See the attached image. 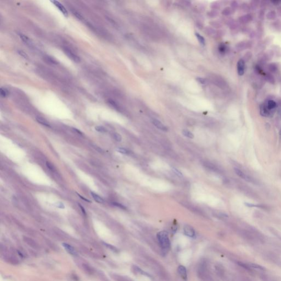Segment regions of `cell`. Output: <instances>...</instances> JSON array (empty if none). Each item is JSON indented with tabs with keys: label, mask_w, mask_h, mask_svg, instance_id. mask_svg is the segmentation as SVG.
Returning <instances> with one entry per match:
<instances>
[{
	"label": "cell",
	"mask_w": 281,
	"mask_h": 281,
	"mask_svg": "<svg viewBox=\"0 0 281 281\" xmlns=\"http://www.w3.org/2000/svg\"><path fill=\"white\" fill-rule=\"evenodd\" d=\"M260 114L265 117H268L270 116L272 114V111L269 110L266 106L265 105L264 103L261 105L260 108Z\"/></svg>",
	"instance_id": "obj_15"
},
{
	"label": "cell",
	"mask_w": 281,
	"mask_h": 281,
	"mask_svg": "<svg viewBox=\"0 0 281 281\" xmlns=\"http://www.w3.org/2000/svg\"><path fill=\"white\" fill-rule=\"evenodd\" d=\"M172 170L176 175L177 176L180 177H182L183 176L182 172L181 171H179L176 168H175L174 167H172Z\"/></svg>",
	"instance_id": "obj_35"
},
{
	"label": "cell",
	"mask_w": 281,
	"mask_h": 281,
	"mask_svg": "<svg viewBox=\"0 0 281 281\" xmlns=\"http://www.w3.org/2000/svg\"><path fill=\"white\" fill-rule=\"evenodd\" d=\"M73 14H74V15L76 16V17H77L78 19H83V16H81V15L80 13H79L78 12H77L73 11Z\"/></svg>",
	"instance_id": "obj_47"
},
{
	"label": "cell",
	"mask_w": 281,
	"mask_h": 281,
	"mask_svg": "<svg viewBox=\"0 0 281 281\" xmlns=\"http://www.w3.org/2000/svg\"><path fill=\"white\" fill-rule=\"evenodd\" d=\"M182 134L186 137L189 138H193L194 137L193 133H192L186 129H184L182 130Z\"/></svg>",
	"instance_id": "obj_28"
},
{
	"label": "cell",
	"mask_w": 281,
	"mask_h": 281,
	"mask_svg": "<svg viewBox=\"0 0 281 281\" xmlns=\"http://www.w3.org/2000/svg\"><path fill=\"white\" fill-rule=\"evenodd\" d=\"M83 270L89 275H92L94 272V268L87 264H83Z\"/></svg>",
	"instance_id": "obj_22"
},
{
	"label": "cell",
	"mask_w": 281,
	"mask_h": 281,
	"mask_svg": "<svg viewBox=\"0 0 281 281\" xmlns=\"http://www.w3.org/2000/svg\"><path fill=\"white\" fill-rule=\"evenodd\" d=\"M113 204L114 205L116 206H117V207H119V208H121V209H126V207H125V206H124L123 205L120 204V203H116V202H114V203H113Z\"/></svg>",
	"instance_id": "obj_42"
},
{
	"label": "cell",
	"mask_w": 281,
	"mask_h": 281,
	"mask_svg": "<svg viewBox=\"0 0 281 281\" xmlns=\"http://www.w3.org/2000/svg\"><path fill=\"white\" fill-rule=\"evenodd\" d=\"M113 138L116 139V141L118 142H120L122 139V137H121V135L118 133H113Z\"/></svg>",
	"instance_id": "obj_39"
},
{
	"label": "cell",
	"mask_w": 281,
	"mask_h": 281,
	"mask_svg": "<svg viewBox=\"0 0 281 281\" xmlns=\"http://www.w3.org/2000/svg\"><path fill=\"white\" fill-rule=\"evenodd\" d=\"M19 36H20L21 39L24 42H25V44H29L30 43V39H29L28 37H27V36H25V35H24L23 34H19Z\"/></svg>",
	"instance_id": "obj_31"
},
{
	"label": "cell",
	"mask_w": 281,
	"mask_h": 281,
	"mask_svg": "<svg viewBox=\"0 0 281 281\" xmlns=\"http://www.w3.org/2000/svg\"><path fill=\"white\" fill-rule=\"evenodd\" d=\"M111 277L116 281H133L129 278L116 273H111Z\"/></svg>",
	"instance_id": "obj_14"
},
{
	"label": "cell",
	"mask_w": 281,
	"mask_h": 281,
	"mask_svg": "<svg viewBox=\"0 0 281 281\" xmlns=\"http://www.w3.org/2000/svg\"><path fill=\"white\" fill-rule=\"evenodd\" d=\"M234 170H235V172H236V174H237V175L239 177H241V178H242L243 180H244V181H245L247 182L252 183H253V184H257L258 183V182H256L255 179H254L253 177L250 176V175H249L245 172L241 170V169H239L237 168H234Z\"/></svg>",
	"instance_id": "obj_3"
},
{
	"label": "cell",
	"mask_w": 281,
	"mask_h": 281,
	"mask_svg": "<svg viewBox=\"0 0 281 281\" xmlns=\"http://www.w3.org/2000/svg\"><path fill=\"white\" fill-rule=\"evenodd\" d=\"M177 272L179 274V275L181 276L182 280L185 281H187V270L185 266L180 265L178 267L177 269Z\"/></svg>",
	"instance_id": "obj_8"
},
{
	"label": "cell",
	"mask_w": 281,
	"mask_h": 281,
	"mask_svg": "<svg viewBox=\"0 0 281 281\" xmlns=\"http://www.w3.org/2000/svg\"><path fill=\"white\" fill-rule=\"evenodd\" d=\"M226 47L224 44H221L220 46L219 47V50L221 52H225L226 51Z\"/></svg>",
	"instance_id": "obj_46"
},
{
	"label": "cell",
	"mask_w": 281,
	"mask_h": 281,
	"mask_svg": "<svg viewBox=\"0 0 281 281\" xmlns=\"http://www.w3.org/2000/svg\"><path fill=\"white\" fill-rule=\"evenodd\" d=\"M55 205L57 208H61V209H64L65 208L63 203H62L61 202H57V203H55Z\"/></svg>",
	"instance_id": "obj_44"
},
{
	"label": "cell",
	"mask_w": 281,
	"mask_h": 281,
	"mask_svg": "<svg viewBox=\"0 0 281 281\" xmlns=\"http://www.w3.org/2000/svg\"><path fill=\"white\" fill-rule=\"evenodd\" d=\"M265 259H267L269 261L281 267V260L276 254L271 252H267L264 254Z\"/></svg>",
	"instance_id": "obj_4"
},
{
	"label": "cell",
	"mask_w": 281,
	"mask_h": 281,
	"mask_svg": "<svg viewBox=\"0 0 281 281\" xmlns=\"http://www.w3.org/2000/svg\"><path fill=\"white\" fill-rule=\"evenodd\" d=\"M159 245L163 253H167L171 248V243L168 233L165 231H161L157 234Z\"/></svg>",
	"instance_id": "obj_1"
},
{
	"label": "cell",
	"mask_w": 281,
	"mask_h": 281,
	"mask_svg": "<svg viewBox=\"0 0 281 281\" xmlns=\"http://www.w3.org/2000/svg\"><path fill=\"white\" fill-rule=\"evenodd\" d=\"M250 44L248 43V42H246V41H242V42H239V44H238L236 46V48H237V50H238L239 51H243V50H245L247 49V48H249L250 46Z\"/></svg>",
	"instance_id": "obj_20"
},
{
	"label": "cell",
	"mask_w": 281,
	"mask_h": 281,
	"mask_svg": "<svg viewBox=\"0 0 281 281\" xmlns=\"http://www.w3.org/2000/svg\"><path fill=\"white\" fill-rule=\"evenodd\" d=\"M5 260L7 261L8 263H11L12 264H18L19 263L18 259L15 256L10 254L6 255L5 256Z\"/></svg>",
	"instance_id": "obj_21"
},
{
	"label": "cell",
	"mask_w": 281,
	"mask_h": 281,
	"mask_svg": "<svg viewBox=\"0 0 281 281\" xmlns=\"http://www.w3.org/2000/svg\"><path fill=\"white\" fill-rule=\"evenodd\" d=\"M183 231L186 236L191 238H194L196 236V232L193 227L189 225H186L183 228Z\"/></svg>",
	"instance_id": "obj_9"
},
{
	"label": "cell",
	"mask_w": 281,
	"mask_h": 281,
	"mask_svg": "<svg viewBox=\"0 0 281 281\" xmlns=\"http://www.w3.org/2000/svg\"><path fill=\"white\" fill-rule=\"evenodd\" d=\"M280 134H281V130H280Z\"/></svg>",
	"instance_id": "obj_55"
},
{
	"label": "cell",
	"mask_w": 281,
	"mask_h": 281,
	"mask_svg": "<svg viewBox=\"0 0 281 281\" xmlns=\"http://www.w3.org/2000/svg\"><path fill=\"white\" fill-rule=\"evenodd\" d=\"M51 2L52 3H53V4L59 9V10L63 13V14L65 17H68V11L66 10V8L64 7L63 5H62L59 2L57 1H52Z\"/></svg>",
	"instance_id": "obj_12"
},
{
	"label": "cell",
	"mask_w": 281,
	"mask_h": 281,
	"mask_svg": "<svg viewBox=\"0 0 281 281\" xmlns=\"http://www.w3.org/2000/svg\"><path fill=\"white\" fill-rule=\"evenodd\" d=\"M36 120L37 121L39 122L40 124L44 125V126H46L47 127H50V124H49V122L48 121H47L46 119H44V118H41V117H37L36 118Z\"/></svg>",
	"instance_id": "obj_25"
},
{
	"label": "cell",
	"mask_w": 281,
	"mask_h": 281,
	"mask_svg": "<svg viewBox=\"0 0 281 281\" xmlns=\"http://www.w3.org/2000/svg\"><path fill=\"white\" fill-rule=\"evenodd\" d=\"M152 122L155 126L157 127L158 129H159L160 130H162L163 131H168V127L166 126L165 125H164L159 120H158L157 119H152Z\"/></svg>",
	"instance_id": "obj_10"
},
{
	"label": "cell",
	"mask_w": 281,
	"mask_h": 281,
	"mask_svg": "<svg viewBox=\"0 0 281 281\" xmlns=\"http://www.w3.org/2000/svg\"><path fill=\"white\" fill-rule=\"evenodd\" d=\"M268 69L270 72H275L277 70V66L275 63H271L268 66Z\"/></svg>",
	"instance_id": "obj_33"
},
{
	"label": "cell",
	"mask_w": 281,
	"mask_h": 281,
	"mask_svg": "<svg viewBox=\"0 0 281 281\" xmlns=\"http://www.w3.org/2000/svg\"><path fill=\"white\" fill-rule=\"evenodd\" d=\"M94 148L95 149H96V150H97V151H98L99 152H102V150L101 149V148H100L99 147H97V146H94Z\"/></svg>",
	"instance_id": "obj_54"
},
{
	"label": "cell",
	"mask_w": 281,
	"mask_h": 281,
	"mask_svg": "<svg viewBox=\"0 0 281 281\" xmlns=\"http://www.w3.org/2000/svg\"><path fill=\"white\" fill-rule=\"evenodd\" d=\"M63 50L64 53L69 57V58H70L73 62L75 63H79L81 61L80 57L76 54H75L74 52H72V51L69 50V49L66 47H63Z\"/></svg>",
	"instance_id": "obj_5"
},
{
	"label": "cell",
	"mask_w": 281,
	"mask_h": 281,
	"mask_svg": "<svg viewBox=\"0 0 281 281\" xmlns=\"http://www.w3.org/2000/svg\"><path fill=\"white\" fill-rule=\"evenodd\" d=\"M237 264L238 265H239L240 267H241L243 269H244V270H246L247 271H248L249 272L251 273H255L253 269H252L250 266L248 264H247V263H244L243 262H241V261H237Z\"/></svg>",
	"instance_id": "obj_18"
},
{
	"label": "cell",
	"mask_w": 281,
	"mask_h": 281,
	"mask_svg": "<svg viewBox=\"0 0 281 281\" xmlns=\"http://www.w3.org/2000/svg\"><path fill=\"white\" fill-rule=\"evenodd\" d=\"M46 165H47V166L48 167V168H49L50 170H52V171H54V170H55V168H54L53 166L52 165V164L50 163V162L47 161V162H46Z\"/></svg>",
	"instance_id": "obj_45"
},
{
	"label": "cell",
	"mask_w": 281,
	"mask_h": 281,
	"mask_svg": "<svg viewBox=\"0 0 281 281\" xmlns=\"http://www.w3.org/2000/svg\"><path fill=\"white\" fill-rule=\"evenodd\" d=\"M271 232H272V233H273V234L275 236H276V237H277L278 239H280V240L281 241V236H280V235H278V234L277 232H276L274 231L271 230Z\"/></svg>",
	"instance_id": "obj_49"
},
{
	"label": "cell",
	"mask_w": 281,
	"mask_h": 281,
	"mask_svg": "<svg viewBox=\"0 0 281 281\" xmlns=\"http://www.w3.org/2000/svg\"><path fill=\"white\" fill-rule=\"evenodd\" d=\"M197 81H198L199 83H202V84H205V80L203 79V78H200V77H198L197 79Z\"/></svg>",
	"instance_id": "obj_48"
},
{
	"label": "cell",
	"mask_w": 281,
	"mask_h": 281,
	"mask_svg": "<svg viewBox=\"0 0 281 281\" xmlns=\"http://www.w3.org/2000/svg\"><path fill=\"white\" fill-rule=\"evenodd\" d=\"M0 94H1V96L2 97L5 98V97H6L7 96H8V95L9 94V92L6 88H1V89H0Z\"/></svg>",
	"instance_id": "obj_32"
},
{
	"label": "cell",
	"mask_w": 281,
	"mask_h": 281,
	"mask_svg": "<svg viewBox=\"0 0 281 281\" xmlns=\"http://www.w3.org/2000/svg\"><path fill=\"white\" fill-rule=\"evenodd\" d=\"M274 27L277 30L281 31V22H275L274 23Z\"/></svg>",
	"instance_id": "obj_41"
},
{
	"label": "cell",
	"mask_w": 281,
	"mask_h": 281,
	"mask_svg": "<svg viewBox=\"0 0 281 281\" xmlns=\"http://www.w3.org/2000/svg\"><path fill=\"white\" fill-rule=\"evenodd\" d=\"M259 277L262 281H277L272 277H270L269 276L265 273H260L259 275Z\"/></svg>",
	"instance_id": "obj_23"
},
{
	"label": "cell",
	"mask_w": 281,
	"mask_h": 281,
	"mask_svg": "<svg viewBox=\"0 0 281 281\" xmlns=\"http://www.w3.org/2000/svg\"><path fill=\"white\" fill-rule=\"evenodd\" d=\"M99 276L100 277V278L103 280V281H109L108 279L106 277V276H105V275L102 273V272H100L99 274Z\"/></svg>",
	"instance_id": "obj_43"
},
{
	"label": "cell",
	"mask_w": 281,
	"mask_h": 281,
	"mask_svg": "<svg viewBox=\"0 0 281 281\" xmlns=\"http://www.w3.org/2000/svg\"><path fill=\"white\" fill-rule=\"evenodd\" d=\"M78 194V196H79V197H80V198L82 199H83V200H85V201H86V202H90V203H91V201H90V200H89L88 199H86L85 198L83 197V196H81L80 194Z\"/></svg>",
	"instance_id": "obj_50"
},
{
	"label": "cell",
	"mask_w": 281,
	"mask_h": 281,
	"mask_svg": "<svg viewBox=\"0 0 281 281\" xmlns=\"http://www.w3.org/2000/svg\"><path fill=\"white\" fill-rule=\"evenodd\" d=\"M91 194L92 195V197L95 200V201H96L97 202L99 203H103L104 202L103 199L101 197H100L98 195L96 194V193H94V192H91Z\"/></svg>",
	"instance_id": "obj_27"
},
{
	"label": "cell",
	"mask_w": 281,
	"mask_h": 281,
	"mask_svg": "<svg viewBox=\"0 0 281 281\" xmlns=\"http://www.w3.org/2000/svg\"><path fill=\"white\" fill-rule=\"evenodd\" d=\"M195 35H196L197 39L198 40L200 44L202 45V46H204L205 44V40L204 37L202 36L200 34H199L198 33H196Z\"/></svg>",
	"instance_id": "obj_26"
},
{
	"label": "cell",
	"mask_w": 281,
	"mask_h": 281,
	"mask_svg": "<svg viewBox=\"0 0 281 281\" xmlns=\"http://www.w3.org/2000/svg\"><path fill=\"white\" fill-rule=\"evenodd\" d=\"M232 6L233 7V8H236L237 6H238V3H237L236 1H233L232 2Z\"/></svg>",
	"instance_id": "obj_51"
},
{
	"label": "cell",
	"mask_w": 281,
	"mask_h": 281,
	"mask_svg": "<svg viewBox=\"0 0 281 281\" xmlns=\"http://www.w3.org/2000/svg\"><path fill=\"white\" fill-rule=\"evenodd\" d=\"M245 63L243 59H241L238 61L237 64V72L240 76H242L245 72Z\"/></svg>",
	"instance_id": "obj_6"
},
{
	"label": "cell",
	"mask_w": 281,
	"mask_h": 281,
	"mask_svg": "<svg viewBox=\"0 0 281 281\" xmlns=\"http://www.w3.org/2000/svg\"><path fill=\"white\" fill-rule=\"evenodd\" d=\"M266 17L269 20H273V19H275L276 18V12L274 11H271L269 12L267 14Z\"/></svg>",
	"instance_id": "obj_29"
},
{
	"label": "cell",
	"mask_w": 281,
	"mask_h": 281,
	"mask_svg": "<svg viewBox=\"0 0 281 281\" xmlns=\"http://www.w3.org/2000/svg\"><path fill=\"white\" fill-rule=\"evenodd\" d=\"M264 105L266 106V107L272 112V110L275 109L276 108L277 106V103L275 101H273L272 99H269V100L267 101L265 103Z\"/></svg>",
	"instance_id": "obj_13"
},
{
	"label": "cell",
	"mask_w": 281,
	"mask_h": 281,
	"mask_svg": "<svg viewBox=\"0 0 281 281\" xmlns=\"http://www.w3.org/2000/svg\"><path fill=\"white\" fill-rule=\"evenodd\" d=\"M24 242L26 243L28 245H29L30 247L38 249L39 248V245L35 241H34L33 239L29 238V237H24L23 238Z\"/></svg>",
	"instance_id": "obj_11"
},
{
	"label": "cell",
	"mask_w": 281,
	"mask_h": 281,
	"mask_svg": "<svg viewBox=\"0 0 281 281\" xmlns=\"http://www.w3.org/2000/svg\"><path fill=\"white\" fill-rule=\"evenodd\" d=\"M95 129H96V131H98L99 132H102V133H105V132L107 131V129H105L104 127L101 126L96 127H95Z\"/></svg>",
	"instance_id": "obj_38"
},
{
	"label": "cell",
	"mask_w": 281,
	"mask_h": 281,
	"mask_svg": "<svg viewBox=\"0 0 281 281\" xmlns=\"http://www.w3.org/2000/svg\"><path fill=\"white\" fill-rule=\"evenodd\" d=\"M215 270L217 272V275L219 276L222 279L224 280L226 278L225 276V270L223 266L221 264H217L215 265Z\"/></svg>",
	"instance_id": "obj_7"
},
{
	"label": "cell",
	"mask_w": 281,
	"mask_h": 281,
	"mask_svg": "<svg viewBox=\"0 0 281 281\" xmlns=\"http://www.w3.org/2000/svg\"><path fill=\"white\" fill-rule=\"evenodd\" d=\"M252 20V16L249 14H246L239 17V22L242 24H247Z\"/></svg>",
	"instance_id": "obj_17"
},
{
	"label": "cell",
	"mask_w": 281,
	"mask_h": 281,
	"mask_svg": "<svg viewBox=\"0 0 281 281\" xmlns=\"http://www.w3.org/2000/svg\"><path fill=\"white\" fill-rule=\"evenodd\" d=\"M265 79L266 80H267L269 83H271L272 84H274L275 83V79L271 75V74H267V75L265 77Z\"/></svg>",
	"instance_id": "obj_30"
},
{
	"label": "cell",
	"mask_w": 281,
	"mask_h": 281,
	"mask_svg": "<svg viewBox=\"0 0 281 281\" xmlns=\"http://www.w3.org/2000/svg\"><path fill=\"white\" fill-rule=\"evenodd\" d=\"M232 10L230 7H227V8H225L222 12L223 14L226 15V16L230 15L231 14H232Z\"/></svg>",
	"instance_id": "obj_37"
},
{
	"label": "cell",
	"mask_w": 281,
	"mask_h": 281,
	"mask_svg": "<svg viewBox=\"0 0 281 281\" xmlns=\"http://www.w3.org/2000/svg\"><path fill=\"white\" fill-rule=\"evenodd\" d=\"M103 244L105 245V247H107V248H109L111 251H113V252H114L115 253H118L119 252L118 249L115 247L114 246L111 245L109 244H107V243H103Z\"/></svg>",
	"instance_id": "obj_34"
},
{
	"label": "cell",
	"mask_w": 281,
	"mask_h": 281,
	"mask_svg": "<svg viewBox=\"0 0 281 281\" xmlns=\"http://www.w3.org/2000/svg\"><path fill=\"white\" fill-rule=\"evenodd\" d=\"M18 54L19 55L23 57V58H24L25 59L28 58V55H27V54L25 52H24L23 51H22V50H18Z\"/></svg>",
	"instance_id": "obj_40"
},
{
	"label": "cell",
	"mask_w": 281,
	"mask_h": 281,
	"mask_svg": "<svg viewBox=\"0 0 281 281\" xmlns=\"http://www.w3.org/2000/svg\"><path fill=\"white\" fill-rule=\"evenodd\" d=\"M72 129H73V130H74V131L77 132V133H79V134H80V135H82V134H83V133H82V132H81L80 130H77V129H75V128H73Z\"/></svg>",
	"instance_id": "obj_53"
},
{
	"label": "cell",
	"mask_w": 281,
	"mask_h": 281,
	"mask_svg": "<svg viewBox=\"0 0 281 281\" xmlns=\"http://www.w3.org/2000/svg\"><path fill=\"white\" fill-rule=\"evenodd\" d=\"M63 246L70 254H71L72 255H77V253L76 250H75L74 248L72 247V245H69L67 243H63Z\"/></svg>",
	"instance_id": "obj_19"
},
{
	"label": "cell",
	"mask_w": 281,
	"mask_h": 281,
	"mask_svg": "<svg viewBox=\"0 0 281 281\" xmlns=\"http://www.w3.org/2000/svg\"><path fill=\"white\" fill-rule=\"evenodd\" d=\"M132 270L133 272L135 274H140L142 275L146 276L147 277H151L150 275H149L147 272H144V271L140 269L139 267H138L136 265H133L132 266Z\"/></svg>",
	"instance_id": "obj_16"
},
{
	"label": "cell",
	"mask_w": 281,
	"mask_h": 281,
	"mask_svg": "<svg viewBox=\"0 0 281 281\" xmlns=\"http://www.w3.org/2000/svg\"><path fill=\"white\" fill-rule=\"evenodd\" d=\"M116 150L117 152H118L119 153H120L121 154L127 155L129 153V151L125 148H123L119 147V148H117Z\"/></svg>",
	"instance_id": "obj_36"
},
{
	"label": "cell",
	"mask_w": 281,
	"mask_h": 281,
	"mask_svg": "<svg viewBox=\"0 0 281 281\" xmlns=\"http://www.w3.org/2000/svg\"><path fill=\"white\" fill-rule=\"evenodd\" d=\"M79 206L80 207V208H81V211H82L83 214L84 215H86V211H85V209H84V208H83V206H81V205H80V204H79Z\"/></svg>",
	"instance_id": "obj_52"
},
{
	"label": "cell",
	"mask_w": 281,
	"mask_h": 281,
	"mask_svg": "<svg viewBox=\"0 0 281 281\" xmlns=\"http://www.w3.org/2000/svg\"><path fill=\"white\" fill-rule=\"evenodd\" d=\"M197 274L199 278L202 281H213L211 276L210 275L208 263L205 260H201L199 264Z\"/></svg>",
	"instance_id": "obj_2"
},
{
	"label": "cell",
	"mask_w": 281,
	"mask_h": 281,
	"mask_svg": "<svg viewBox=\"0 0 281 281\" xmlns=\"http://www.w3.org/2000/svg\"><path fill=\"white\" fill-rule=\"evenodd\" d=\"M248 264L250 266V267L253 270H261V271H265L266 270V269L264 267H263V266H262L260 265L257 264L249 263Z\"/></svg>",
	"instance_id": "obj_24"
}]
</instances>
